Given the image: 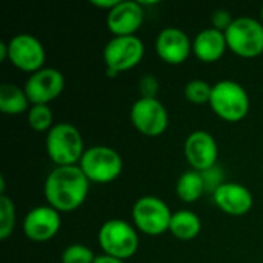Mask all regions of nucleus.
Here are the masks:
<instances>
[{
  "label": "nucleus",
  "mask_w": 263,
  "mask_h": 263,
  "mask_svg": "<svg viewBox=\"0 0 263 263\" xmlns=\"http://www.w3.org/2000/svg\"><path fill=\"white\" fill-rule=\"evenodd\" d=\"M176 193L179 199L185 203H194L197 202L202 194L205 193V182L202 177V173L196 170H188L185 171L176 185Z\"/></svg>",
  "instance_id": "20"
},
{
  "label": "nucleus",
  "mask_w": 263,
  "mask_h": 263,
  "mask_svg": "<svg viewBox=\"0 0 263 263\" xmlns=\"http://www.w3.org/2000/svg\"><path fill=\"white\" fill-rule=\"evenodd\" d=\"M185 157L193 170L203 173L216 166L219 157V148L214 137L203 129L193 131L185 140Z\"/></svg>",
  "instance_id": "12"
},
{
  "label": "nucleus",
  "mask_w": 263,
  "mask_h": 263,
  "mask_svg": "<svg viewBox=\"0 0 263 263\" xmlns=\"http://www.w3.org/2000/svg\"><path fill=\"white\" fill-rule=\"evenodd\" d=\"M139 91L143 99H157L159 92V82L154 76L146 74L139 82Z\"/></svg>",
  "instance_id": "26"
},
{
  "label": "nucleus",
  "mask_w": 263,
  "mask_h": 263,
  "mask_svg": "<svg viewBox=\"0 0 263 263\" xmlns=\"http://www.w3.org/2000/svg\"><path fill=\"white\" fill-rule=\"evenodd\" d=\"M227 48L228 43H227L225 32L213 26L202 29L193 42V52L203 63H214L220 60Z\"/></svg>",
  "instance_id": "17"
},
{
  "label": "nucleus",
  "mask_w": 263,
  "mask_h": 263,
  "mask_svg": "<svg viewBox=\"0 0 263 263\" xmlns=\"http://www.w3.org/2000/svg\"><path fill=\"white\" fill-rule=\"evenodd\" d=\"M211 22H213V28L225 32L231 26V23L234 22V18L230 14V11H227V9H217V11L213 12Z\"/></svg>",
  "instance_id": "27"
},
{
  "label": "nucleus",
  "mask_w": 263,
  "mask_h": 263,
  "mask_svg": "<svg viewBox=\"0 0 263 263\" xmlns=\"http://www.w3.org/2000/svg\"><path fill=\"white\" fill-rule=\"evenodd\" d=\"M99 245L106 256L125 260L137 253L139 236L128 222L111 219L99 230Z\"/></svg>",
  "instance_id": "5"
},
{
  "label": "nucleus",
  "mask_w": 263,
  "mask_h": 263,
  "mask_svg": "<svg viewBox=\"0 0 263 263\" xmlns=\"http://www.w3.org/2000/svg\"><path fill=\"white\" fill-rule=\"evenodd\" d=\"M211 94H213V85H210L208 82L200 80V79L191 80L185 86V97L188 99V102H191L194 105L210 103Z\"/></svg>",
  "instance_id": "23"
},
{
  "label": "nucleus",
  "mask_w": 263,
  "mask_h": 263,
  "mask_svg": "<svg viewBox=\"0 0 263 263\" xmlns=\"http://www.w3.org/2000/svg\"><path fill=\"white\" fill-rule=\"evenodd\" d=\"M94 263H125L123 260H119V259H116V257H111V256H106V254H103V256H97L96 257V260Z\"/></svg>",
  "instance_id": "29"
},
{
  "label": "nucleus",
  "mask_w": 263,
  "mask_h": 263,
  "mask_svg": "<svg viewBox=\"0 0 263 263\" xmlns=\"http://www.w3.org/2000/svg\"><path fill=\"white\" fill-rule=\"evenodd\" d=\"M228 49L243 59L263 54V23L253 17H237L225 31Z\"/></svg>",
  "instance_id": "7"
},
{
  "label": "nucleus",
  "mask_w": 263,
  "mask_h": 263,
  "mask_svg": "<svg viewBox=\"0 0 263 263\" xmlns=\"http://www.w3.org/2000/svg\"><path fill=\"white\" fill-rule=\"evenodd\" d=\"M213 199L217 208L230 216H243L250 213L254 203L251 191L247 186L234 182H225L220 185L213 194Z\"/></svg>",
  "instance_id": "16"
},
{
  "label": "nucleus",
  "mask_w": 263,
  "mask_h": 263,
  "mask_svg": "<svg viewBox=\"0 0 263 263\" xmlns=\"http://www.w3.org/2000/svg\"><path fill=\"white\" fill-rule=\"evenodd\" d=\"M46 153L57 166L79 163L85 153L80 131L66 122L54 125L46 134Z\"/></svg>",
  "instance_id": "2"
},
{
  "label": "nucleus",
  "mask_w": 263,
  "mask_h": 263,
  "mask_svg": "<svg viewBox=\"0 0 263 263\" xmlns=\"http://www.w3.org/2000/svg\"><path fill=\"white\" fill-rule=\"evenodd\" d=\"M129 119L134 128L148 137H157L168 128V111L157 99L136 100L129 111Z\"/></svg>",
  "instance_id": "9"
},
{
  "label": "nucleus",
  "mask_w": 263,
  "mask_h": 263,
  "mask_svg": "<svg viewBox=\"0 0 263 263\" xmlns=\"http://www.w3.org/2000/svg\"><path fill=\"white\" fill-rule=\"evenodd\" d=\"M97 256L82 243H72L62 253V263H94Z\"/></svg>",
  "instance_id": "24"
},
{
  "label": "nucleus",
  "mask_w": 263,
  "mask_h": 263,
  "mask_svg": "<svg viewBox=\"0 0 263 263\" xmlns=\"http://www.w3.org/2000/svg\"><path fill=\"white\" fill-rule=\"evenodd\" d=\"M193 51L186 32L179 28H165L156 39V52L168 65H180Z\"/></svg>",
  "instance_id": "15"
},
{
  "label": "nucleus",
  "mask_w": 263,
  "mask_h": 263,
  "mask_svg": "<svg viewBox=\"0 0 263 263\" xmlns=\"http://www.w3.org/2000/svg\"><path fill=\"white\" fill-rule=\"evenodd\" d=\"M79 166L89 182L109 183L122 174L123 160L116 149L99 145L85 149Z\"/></svg>",
  "instance_id": "4"
},
{
  "label": "nucleus",
  "mask_w": 263,
  "mask_h": 263,
  "mask_svg": "<svg viewBox=\"0 0 263 263\" xmlns=\"http://www.w3.org/2000/svg\"><path fill=\"white\" fill-rule=\"evenodd\" d=\"M65 88V77L55 68H42L40 71L29 76L25 83V92L29 103L48 105L55 100Z\"/></svg>",
  "instance_id": "11"
},
{
  "label": "nucleus",
  "mask_w": 263,
  "mask_h": 263,
  "mask_svg": "<svg viewBox=\"0 0 263 263\" xmlns=\"http://www.w3.org/2000/svg\"><path fill=\"white\" fill-rule=\"evenodd\" d=\"M28 96L23 88L14 83H3L0 86V111L8 116H18L28 111Z\"/></svg>",
  "instance_id": "19"
},
{
  "label": "nucleus",
  "mask_w": 263,
  "mask_h": 263,
  "mask_svg": "<svg viewBox=\"0 0 263 263\" xmlns=\"http://www.w3.org/2000/svg\"><path fill=\"white\" fill-rule=\"evenodd\" d=\"M211 109L225 122H240L250 111V96L247 89L234 80H220L213 85L210 100Z\"/></svg>",
  "instance_id": "3"
},
{
  "label": "nucleus",
  "mask_w": 263,
  "mask_h": 263,
  "mask_svg": "<svg viewBox=\"0 0 263 263\" xmlns=\"http://www.w3.org/2000/svg\"><path fill=\"white\" fill-rule=\"evenodd\" d=\"M260 17H262V23H263V6H262V12H260Z\"/></svg>",
  "instance_id": "31"
},
{
  "label": "nucleus",
  "mask_w": 263,
  "mask_h": 263,
  "mask_svg": "<svg viewBox=\"0 0 263 263\" xmlns=\"http://www.w3.org/2000/svg\"><path fill=\"white\" fill-rule=\"evenodd\" d=\"M202 177H203V182H205V193H216L217 188L220 185H223V174H222V170L216 165L206 171L202 173Z\"/></svg>",
  "instance_id": "25"
},
{
  "label": "nucleus",
  "mask_w": 263,
  "mask_h": 263,
  "mask_svg": "<svg viewBox=\"0 0 263 263\" xmlns=\"http://www.w3.org/2000/svg\"><path fill=\"white\" fill-rule=\"evenodd\" d=\"M145 18V11L142 3L134 0H119V3L108 11L106 26L114 34V37L136 35Z\"/></svg>",
  "instance_id": "13"
},
{
  "label": "nucleus",
  "mask_w": 263,
  "mask_h": 263,
  "mask_svg": "<svg viewBox=\"0 0 263 263\" xmlns=\"http://www.w3.org/2000/svg\"><path fill=\"white\" fill-rule=\"evenodd\" d=\"M173 213L156 196H143L133 206V222L139 231L148 236H160L170 231Z\"/></svg>",
  "instance_id": "8"
},
{
  "label": "nucleus",
  "mask_w": 263,
  "mask_h": 263,
  "mask_svg": "<svg viewBox=\"0 0 263 263\" xmlns=\"http://www.w3.org/2000/svg\"><path fill=\"white\" fill-rule=\"evenodd\" d=\"M15 227V206L6 194H0V240H6Z\"/></svg>",
  "instance_id": "22"
},
{
  "label": "nucleus",
  "mask_w": 263,
  "mask_h": 263,
  "mask_svg": "<svg viewBox=\"0 0 263 263\" xmlns=\"http://www.w3.org/2000/svg\"><path fill=\"white\" fill-rule=\"evenodd\" d=\"M94 6H97V8H102V9H108V11H111L117 3H119V0H92L91 2Z\"/></svg>",
  "instance_id": "28"
},
{
  "label": "nucleus",
  "mask_w": 263,
  "mask_h": 263,
  "mask_svg": "<svg viewBox=\"0 0 263 263\" xmlns=\"http://www.w3.org/2000/svg\"><path fill=\"white\" fill-rule=\"evenodd\" d=\"M89 193V180L79 165L55 166L46 177L43 194L51 208L72 213L83 205Z\"/></svg>",
  "instance_id": "1"
},
{
  "label": "nucleus",
  "mask_w": 263,
  "mask_h": 263,
  "mask_svg": "<svg viewBox=\"0 0 263 263\" xmlns=\"http://www.w3.org/2000/svg\"><path fill=\"white\" fill-rule=\"evenodd\" d=\"M8 59V43H0V62Z\"/></svg>",
  "instance_id": "30"
},
{
  "label": "nucleus",
  "mask_w": 263,
  "mask_h": 263,
  "mask_svg": "<svg viewBox=\"0 0 263 263\" xmlns=\"http://www.w3.org/2000/svg\"><path fill=\"white\" fill-rule=\"evenodd\" d=\"M46 54L40 40L31 34H17L8 42V60L23 72H37L43 68Z\"/></svg>",
  "instance_id": "10"
},
{
  "label": "nucleus",
  "mask_w": 263,
  "mask_h": 263,
  "mask_svg": "<svg viewBox=\"0 0 263 263\" xmlns=\"http://www.w3.org/2000/svg\"><path fill=\"white\" fill-rule=\"evenodd\" d=\"M202 230V222L199 216L188 210H180L173 214L170 231L179 240H193L199 236Z\"/></svg>",
  "instance_id": "18"
},
{
  "label": "nucleus",
  "mask_w": 263,
  "mask_h": 263,
  "mask_svg": "<svg viewBox=\"0 0 263 263\" xmlns=\"http://www.w3.org/2000/svg\"><path fill=\"white\" fill-rule=\"evenodd\" d=\"M60 213L49 205L32 208L23 220V233L32 242L51 240L60 231Z\"/></svg>",
  "instance_id": "14"
},
{
  "label": "nucleus",
  "mask_w": 263,
  "mask_h": 263,
  "mask_svg": "<svg viewBox=\"0 0 263 263\" xmlns=\"http://www.w3.org/2000/svg\"><path fill=\"white\" fill-rule=\"evenodd\" d=\"M145 55V45L136 35L112 37L103 48V62L106 76L116 77L119 72L137 66Z\"/></svg>",
  "instance_id": "6"
},
{
  "label": "nucleus",
  "mask_w": 263,
  "mask_h": 263,
  "mask_svg": "<svg viewBox=\"0 0 263 263\" xmlns=\"http://www.w3.org/2000/svg\"><path fill=\"white\" fill-rule=\"evenodd\" d=\"M28 123L37 133L49 131L52 125V111L48 105H32L28 111Z\"/></svg>",
  "instance_id": "21"
}]
</instances>
